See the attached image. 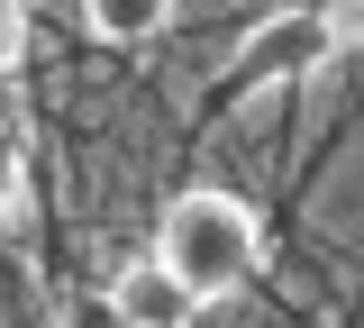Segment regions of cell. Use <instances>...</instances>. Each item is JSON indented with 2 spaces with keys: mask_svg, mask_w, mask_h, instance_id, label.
I'll use <instances>...</instances> for the list:
<instances>
[{
  "mask_svg": "<svg viewBox=\"0 0 364 328\" xmlns=\"http://www.w3.org/2000/svg\"><path fill=\"white\" fill-rule=\"evenodd\" d=\"M155 255H164L200 301H219V292H237V282L255 274L264 228H255V210L228 201V191H182L173 210H164V228H155Z\"/></svg>",
  "mask_w": 364,
  "mask_h": 328,
  "instance_id": "obj_1",
  "label": "cell"
},
{
  "mask_svg": "<svg viewBox=\"0 0 364 328\" xmlns=\"http://www.w3.org/2000/svg\"><path fill=\"white\" fill-rule=\"evenodd\" d=\"M337 46H346V37H337V18L282 9V18H264V28L246 37V55L228 64V92H264V83H301V73H318V64H328Z\"/></svg>",
  "mask_w": 364,
  "mask_h": 328,
  "instance_id": "obj_2",
  "label": "cell"
},
{
  "mask_svg": "<svg viewBox=\"0 0 364 328\" xmlns=\"http://www.w3.org/2000/svg\"><path fill=\"white\" fill-rule=\"evenodd\" d=\"M109 319L119 328H191L200 319V292H191L164 255H146V265H128V274L109 282Z\"/></svg>",
  "mask_w": 364,
  "mask_h": 328,
  "instance_id": "obj_3",
  "label": "cell"
},
{
  "mask_svg": "<svg viewBox=\"0 0 364 328\" xmlns=\"http://www.w3.org/2000/svg\"><path fill=\"white\" fill-rule=\"evenodd\" d=\"M82 18L109 37V46H146V37L173 18V0H82Z\"/></svg>",
  "mask_w": 364,
  "mask_h": 328,
  "instance_id": "obj_4",
  "label": "cell"
},
{
  "mask_svg": "<svg viewBox=\"0 0 364 328\" xmlns=\"http://www.w3.org/2000/svg\"><path fill=\"white\" fill-rule=\"evenodd\" d=\"M18 55H28V9H18V0H0V73H9Z\"/></svg>",
  "mask_w": 364,
  "mask_h": 328,
  "instance_id": "obj_5",
  "label": "cell"
},
{
  "mask_svg": "<svg viewBox=\"0 0 364 328\" xmlns=\"http://www.w3.org/2000/svg\"><path fill=\"white\" fill-rule=\"evenodd\" d=\"M0 201H18V137L0 128Z\"/></svg>",
  "mask_w": 364,
  "mask_h": 328,
  "instance_id": "obj_6",
  "label": "cell"
},
{
  "mask_svg": "<svg viewBox=\"0 0 364 328\" xmlns=\"http://www.w3.org/2000/svg\"><path fill=\"white\" fill-rule=\"evenodd\" d=\"M337 37H346V46L364 55V9H346V18H337Z\"/></svg>",
  "mask_w": 364,
  "mask_h": 328,
  "instance_id": "obj_7",
  "label": "cell"
},
{
  "mask_svg": "<svg viewBox=\"0 0 364 328\" xmlns=\"http://www.w3.org/2000/svg\"><path fill=\"white\" fill-rule=\"evenodd\" d=\"M0 219H9V201H0Z\"/></svg>",
  "mask_w": 364,
  "mask_h": 328,
  "instance_id": "obj_8",
  "label": "cell"
}]
</instances>
